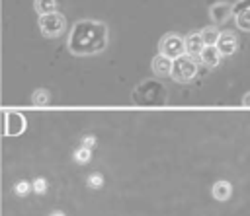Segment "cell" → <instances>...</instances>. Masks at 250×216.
Masks as SVG:
<instances>
[{
  "mask_svg": "<svg viewBox=\"0 0 250 216\" xmlns=\"http://www.w3.org/2000/svg\"><path fill=\"white\" fill-rule=\"evenodd\" d=\"M109 45V27L102 19L82 18L72 23L66 35V49L72 56H96Z\"/></svg>",
  "mask_w": 250,
  "mask_h": 216,
  "instance_id": "6da1fadb",
  "label": "cell"
},
{
  "mask_svg": "<svg viewBox=\"0 0 250 216\" xmlns=\"http://www.w3.org/2000/svg\"><path fill=\"white\" fill-rule=\"evenodd\" d=\"M135 105H164L168 101V90L158 80H143L131 91Z\"/></svg>",
  "mask_w": 250,
  "mask_h": 216,
  "instance_id": "7a4b0ae2",
  "label": "cell"
},
{
  "mask_svg": "<svg viewBox=\"0 0 250 216\" xmlns=\"http://www.w3.org/2000/svg\"><path fill=\"white\" fill-rule=\"evenodd\" d=\"M197 72H199V60H197V56H191V54L186 53V54H182V56H178V58L172 60V72H170V76H172V80L176 84H189V82H193L195 76H197Z\"/></svg>",
  "mask_w": 250,
  "mask_h": 216,
  "instance_id": "3957f363",
  "label": "cell"
},
{
  "mask_svg": "<svg viewBox=\"0 0 250 216\" xmlns=\"http://www.w3.org/2000/svg\"><path fill=\"white\" fill-rule=\"evenodd\" d=\"M37 27H39V31H41L43 37L57 39V37H62V33L66 31V18L59 10L57 12H51V14H45V16H39Z\"/></svg>",
  "mask_w": 250,
  "mask_h": 216,
  "instance_id": "277c9868",
  "label": "cell"
},
{
  "mask_svg": "<svg viewBox=\"0 0 250 216\" xmlns=\"http://www.w3.org/2000/svg\"><path fill=\"white\" fill-rule=\"evenodd\" d=\"M158 53L168 56V58H178L182 54H186V41L182 35L178 33H166L160 41H158Z\"/></svg>",
  "mask_w": 250,
  "mask_h": 216,
  "instance_id": "5b68a950",
  "label": "cell"
},
{
  "mask_svg": "<svg viewBox=\"0 0 250 216\" xmlns=\"http://www.w3.org/2000/svg\"><path fill=\"white\" fill-rule=\"evenodd\" d=\"M25 117L20 111H8L4 115V134L6 136H20L25 130Z\"/></svg>",
  "mask_w": 250,
  "mask_h": 216,
  "instance_id": "8992f818",
  "label": "cell"
},
{
  "mask_svg": "<svg viewBox=\"0 0 250 216\" xmlns=\"http://www.w3.org/2000/svg\"><path fill=\"white\" fill-rule=\"evenodd\" d=\"M230 16H232V4H229L225 0H219L209 6V18H211L213 25H217V27L227 23L230 19Z\"/></svg>",
  "mask_w": 250,
  "mask_h": 216,
  "instance_id": "52a82bcc",
  "label": "cell"
},
{
  "mask_svg": "<svg viewBox=\"0 0 250 216\" xmlns=\"http://www.w3.org/2000/svg\"><path fill=\"white\" fill-rule=\"evenodd\" d=\"M215 47L221 53V56H232L238 51V37H236V33L234 31H221Z\"/></svg>",
  "mask_w": 250,
  "mask_h": 216,
  "instance_id": "ba28073f",
  "label": "cell"
},
{
  "mask_svg": "<svg viewBox=\"0 0 250 216\" xmlns=\"http://www.w3.org/2000/svg\"><path fill=\"white\" fill-rule=\"evenodd\" d=\"M221 53L217 51V47L215 45H205L203 47V51L197 54V60H199V64H203L205 68H217L219 64H221Z\"/></svg>",
  "mask_w": 250,
  "mask_h": 216,
  "instance_id": "9c48e42d",
  "label": "cell"
},
{
  "mask_svg": "<svg viewBox=\"0 0 250 216\" xmlns=\"http://www.w3.org/2000/svg\"><path fill=\"white\" fill-rule=\"evenodd\" d=\"M150 70H152V74L158 76V78L170 76V72H172V58H168V56H164V54H160V53L154 54L152 60H150Z\"/></svg>",
  "mask_w": 250,
  "mask_h": 216,
  "instance_id": "30bf717a",
  "label": "cell"
},
{
  "mask_svg": "<svg viewBox=\"0 0 250 216\" xmlns=\"http://www.w3.org/2000/svg\"><path fill=\"white\" fill-rule=\"evenodd\" d=\"M211 197L219 202H227L230 197H232V183L227 181V179H219L213 183L211 187Z\"/></svg>",
  "mask_w": 250,
  "mask_h": 216,
  "instance_id": "8fae6325",
  "label": "cell"
},
{
  "mask_svg": "<svg viewBox=\"0 0 250 216\" xmlns=\"http://www.w3.org/2000/svg\"><path fill=\"white\" fill-rule=\"evenodd\" d=\"M184 41H186V53L191 54V56H197V54L203 51V47H205V43H203L199 31L189 33L188 37H184Z\"/></svg>",
  "mask_w": 250,
  "mask_h": 216,
  "instance_id": "7c38bea8",
  "label": "cell"
},
{
  "mask_svg": "<svg viewBox=\"0 0 250 216\" xmlns=\"http://www.w3.org/2000/svg\"><path fill=\"white\" fill-rule=\"evenodd\" d=\"M57 8H59V0H33V10L37 16L57 12Z\"/></svg>",
  "mask_w": 250,
  "mask_h": 216,
  "instance_id": "4fadbf2b",
  "label": "cell"
},
{
  "mask_svg": "<svg viewBox=\"0 0 250 216\" xmlns=\"http://www.w3.org/2000/svg\"><path fill=\"white\" fill-rule=\"evenodd\" d=\"M51 103V91L47 90V88H37V90H33V93H31V105H35V107H45V105H49Z\"/></svg>",
  "mask_w": 250,
  "mask_h": 216,
  "instance_id": "5bb4252c",
  "label": "cell"
},
{
  "mask_svg": "<svg viewBox=\"0 0 250 216\" xmlns=\"http://www.w3.org/2000/svg\"><path fill=\"white\" fill-rule=\"evenodd\" d=\"M199 35H201V39H203L205 45H215L217 39H219V35H221V31H219L217 25L211 23V25H205V27L199 31Z\"/></svg>",
  "mask_w": 250,
  "mask_h": 216,
  "instance_id": "9a60e30c",
  "label": "cell"
},
{
  "mask_svg": "<svg viewBox=\"0 0 250 216\" xmlns=\"http://www.w3.org/2000/svg\"><path fill=\"white\" fill-rule=\"evenodd\" d=\"M72 160H74L78 165H86V163H90V160H92V150L80 146V148H76V150L72 152Z\"/></svg>",
  "mask_w": 250,
  "mask_h": 216,
  "instance_id": "2e32d148",
  "label": "cell"
},
{
  "mask_svg": "<svg viewBox=\"0 0 250 216\" xmlns=\"http://www.w3.org/2000/svg\"><path fill=\"white\" fill-rule=\"evenodd\" d=\"M234 23L240 31H250V12H238L234 14Z\"/></svg>",
  "mask_w": 250,
  "mask_h": 216,
  "instance_id": "e0dca14e",
  "label": "cell"
},
{
  "mask_svg": "<svg viewBox=\"0 0 250 216\" xmlns=\"http://www.w3.org/2000/svg\"><path fill=\"white\" fill-rule=\"evenodd\" d=\"M104 183H105V179H104V175L98 173V171H96V173H90V175L86 177V185H88L90 189H96V191H98V189L104 187Z\"/></svg>",
  "mask_w": 250,
  "mask_h": 216,
  "instance_id": "ac0fdd59",
  "label": "cell"
},
{
  "mask_svg": "<svg viewBox=\"0 0 250 216\" xmlns=\"http://www.w3.org/2000/svg\"><path fill=\"white\" fill-rule=\"evenodd\" d=\"M47 187H49V185H47V179L41 177V175L31 181V191H33L35 195H45V193H47Z\"/></svg>",
  "mask_w": 250,
  "mask_h": 216,
  "instance_id": "d6986e66",
  "label": "cell"
},
{
  "mask_svg": "<svg viewBox=\"0 0 250 216\" xmlns=\"http://www.w3.org/2000/svg\"><path fill=\"white\" fill-rule=\"evenodd\" d=\"M14 193L16 197H27L31 193V183L25 181V179H20L16 185H14Z\"/></svg>",
  "mask_w": 250,
  "mask_h": 216,
  "instance_id": "ffe728a7",
  "label": "cell"
},
{
  "mask_svg": "<svg viewBox=\"0 0 250 216\" xmlns=\"http://www.w3.org/2000/svg\"><path fill=\"white\" fill-rule=\"evenodd\" d=\"M80 146H84V148H88V150H94V148L98 146V138H96L94 134H86V136H82Z\"/></svg>",
  "mask_w": 250,
  "mask_h": 216,
  "instance_id": "44dd1931",
  "label": "cell"
},
{
  "mask_svg": "<svg viewBox=\"0 0 250 216\" xmlns=\"http://www.w3.org/2000/svg\"><path fill=\"white\" fill-rule=\"evenodd\" d=\"M238 12H250V0H238L232 4V16Z\"/></svg>",
  "mask_w": 250,
  "mask_h": 216,
  "instance_id": "7402d4cb",
  "label": "cell"
},
{
  "mask_svg": "<svg viewBox=\"0 0 250 216\" xmlns=\"http://www.w3.org/2000/svg\"><path fill=\"white\" fill-rule=\"evenodd\" d=\"M242 105H244V107H250V91L244 93V97H242Z\"/></svg>",
  "mask_w": 250,
  "mask_h": 216,
  "instance_id": "603a6c76",
  "label": "cell"
},
{
  "mask_svg": "<svg viewBox=\"0 0 250 216\" xmlns=\"http://www.w3.org/2000/svg\"><path fill=\"white\" fill-rule=\"evenodd\" d=\"M49 216H66V214H64L62 210H51V212H49Z\"/></svg>",
  "mask_w": 250,
  "mask_h": 216,
  "instance_id": "cb8c5ba5",
  "label": "cell"
}]
</instances>
